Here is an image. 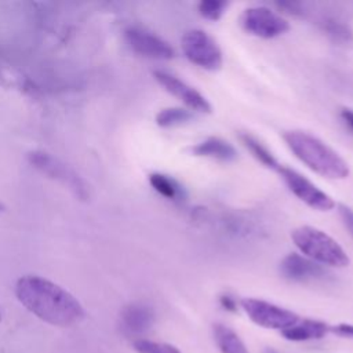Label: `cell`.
Returning <instances> with one entry per match:
<instances>
[{"mask_svg":"<svg viewBox=\"0 0 353 353\" xmlns=\"http://www.w3.org/2000/svg\"><path fill=\"white\" fill-rule=\"evenodd\" d=\"M19 302L39 319L52 325L69 327L84 317L79 301L55 283L39 277H21L15 285Z\"/></svg>","mask_w":353,"mask_h":353,"instance_id":"obj_1","label":"cell"},{"mask_svg":"<svg viewBox=\"0 0 353 353\" xmlns=\"http://www.w3.org/2000/svg\"><path fill=\"white\" fill-rule=\"evenodd\" d=\"M283 139L294 156L313 172L330 179H345L349 175L350 170L345 159L316 135L290 130L283 134Z\"/></svg>","mask_w":353,"mask_h":353,"instance_id":"obj_2","label":"cell"},{"mask_svg":"<svg viewBox=\"0 0 353 353\" xmlns=\"http://www.w3.org/2000/svg\"><path fill=\"white\" fill-rule=\"evenodd\" d=\"M291 239L302 255L321 266L345 268L350 262L342 245L319 228L299 226L292 230Z\"/></svg>","mask_w":353,"mask_h":353,"instance_id":"obj_3","label":"cell"},{"mask_svg":"<svg viewBox=\"0 0 353 353\" xmlns=\"http://www.w3.org/2000/svg\"><path fill=\"white\" fill-rule=\"evenodd\" d=\"M182 52L189 62L205 69L218 70L223 63V57L216 41L201 29H189L181 37Z\"/></svg>","mask_w":353,"mask_h":353,"instance_id":"obj_4","label":"cell"},{"mask_svg":"<svg viewBox=\"0 0 353 353\" xmlns=\"http://www.w3.org/2000/svg\"><path fill=\"white\" fill-rule=\"evenodd\" d=\"M240 305L252 323L263 328L279 330L280 332L290 328L301 319L296 313L288 309L258 298H244Z\"/></svg>","mask_w":353,"mask_h":353,"instance_id":"obj_5","label":"cell"},{"mask_svg":"<svg viewBox=\"0 0 353 353\" xmlns=\"http://www.w3.org/2000/svg\"><path fill=\"white\" fill-rule=\"evenodd\" d=\"M241 28L259 39H274L290 30V23L280 14L265 6L248 7L240 17Z\"/></svg>","mask_w":353,"mask_h":353,"instance_id":"obj_6","label":"cell"},{"mask_svg":"<svg viewBox=\"0 0 353 353\" xmlns=\"http://www.w3.org/2000/svg\"><path fill=\"white\" fill-rule=\"evenodd\" d=\"M277 172L283 178L290 192L307 207L317 211H330L336 205V203L328 193L321 190L317 185H314L310 179H307L296 170L280 165L277 168Z\"/></svg>","mask_w":353,"mask_h":353,"instance_id":"obj_7","label":"cell"},{"mask_svg":"<svg viewBox=\"0 0 353 353\" xmlns=\"http://www.w3.org/2000/svg\"><path fill=\"white\" fill-rule=\"evenodd\" d=\"M30 163L40 170L43 174L48 175L52 179L59 181L65 186H68L76 196L80 199H87V185L84 181L65 163L58 160L57 157L51 156L47 152H32L29 154Z\"/></svg>","mask_w":353,"mask_h":353,"instance_id":"obj_8","label":"cell"},{"mask_svg":"<svg viewBox=\"0 0 353 353\" xmlns=\"http://www.w3.org/2000/svg\"><path fill=\"white\" fill-rule=\"evenodd\" d=\"M153 77L167 92L178 98L186 109L199 113H211L212 108L208 99L178 76L165 70H154Z\"/></svg>","mask_w":353,"mask_h":353,"instance_id":"obj_9","label":"cell"},{"mask_svg":"<svg viewBox=\"0 0 353 353\" xmlns=\"http://www.w3.org/2000/svg\"><path fill=\"white\" fill-rule=\"evenodd\" d=\"M125 41L130 48L145 58L168 61L175 55L174 48L160 36L141 28H130L125 30Z\"/></svg>","mask_w":353,"mask_h":353,"instance_id":"obj_10","label":"cell"},{"mask_svg":"<svg viewBox=\"0 0 353 353\" xmlns=\"http://www.w3.org/2000/svg\"><path fill=\"white\" fill-rule=\"evenodd\" d=\"M279 270L284 279L294 283L319 281L327 279L328 276L324 266L296 252L285 255L279 265Z\"/></svg>","mask_w":353,"mask_h":353,"instance_id":"obj_11","label":"cell"},{"mask_svg":"<svg viewBox=\"0 0 353 353\" xmlns=\"http://www.w3.org/2000/svg\"><path fill=\"white\" fill-rule=\"evenodd\" d=\"M192 153L199 157H207L222 163H230L237 159V150L234 146L219 137H208L196 143L192 148Z\"/></svg>","mask_w":353,"mask_h":353,"instance_id":"obj_12","label":"cell"},{"mask_svg":"<svg viewBox=\"0 0 353 353\" xmlns=\"http://www.w3.org/2000/svg\"><path fill=\"white\" fill-rule=\"evenodd\" d=\"M330 331L328 324L313 319H299L294 325L281 331L283 338L292 342L321 339Z\"/></svg>","mask_w":353,"mask_h":353,"instance_id":"obj_13","label":"cell"},{"mask_svg":"<svg viewBox=\"0 0 353 353\" xmlns=\"http://www.w3.org/2000/svg\"><path fill=\"white\" fill-rule=\"evenodd\" d=\"M123 325L132 334H143L146 332L153 321L154 313L152 307L143 303H131L124 307L121 313Z\"/></svg>","mask_w":353,"mask_h":353,"instance_id":"obj_14","label":"cell"},{"mask_svg":"<svg viewBox=\"0 0 353 353\" xmlns=\"http://www.w3.org/2000/svg\"><path fill=\"white\" fill-rule=\"evenodd\" d=\"M239 139L243 143V146L252 154V157L256 161H259L262 165L276 171L281 165L274 157V154L256 137L251 135L250 132H240Z\"/></svg>","mask_w":353,"mask_h":353,"instance_id":"obj_15","label":"cell"},{"mask_svg":"<svg viewBox=\"0 0 353 353\" xmlns=\"http://www.w3.org/2000/svg\"><path fill=\"white\" fill-rule=\"evenodd\" d=\"M212 334L221 353H250L240 336L223 324H214Z\"/></svg>","mask_w":353,"mask_h":353,"instance_id":"obj_16","label":"cell"},{"mask_svg":"<svg viewBox=\"0 0 353 353\" xmlns=\"http://www.w3.org/2000/svg\"><path fill=\"white\" fill-rule=\"evenodd\" d=\"M149 183L159 194L168 200H181L183 197L182 186L170 175L153 172L149 175Z\"/></svg>","mask_w":353,"mask_h":353,"instance_id":"obj_17","label":"cell"},{"mask_svg":"<svg viewBox=\"0 0 353 353\" xmlns=\"http://www.w3.org/2000/svg\"><path fill=\"white\" fill-rule=\"evenodd\" d=\"M193 117V112L186 108H165L156 114V124L163 128H172L188 124Z\"/></svg>","mask_w":353,"mask_h":353,"instance_id":"obj_18","label":"cell"},{"mask_svg":"<svg viewBox=\"0 0 353 353\" xmlns=\"http://www.w3.org/2000/svg\"><path fill=\"white\" fill-rule=\"evenodd\" d=\"M321 28L331 39H334L338 43H347L353 37V33L349 29V26L335 18L323 19Z\"/></svg>","mask_w":353,"mask_h":353,"instance_id":"obj_19","label":"cell"},{"mask_svg":"<svg viewBox=\"0 0 353 353\" xmlns=\"http://www.w3.org/2000/svg\"><path fill=\"white\" fill-rule=\"evenodd\" d=\"M228 8V3L222 0H203L197 4V11L207 21H218Z\"/></svg>","mask_w":353,"mask_h":353,"instance_id":"obj_20","label":"cell"},{"mask_svg":"<svg viewBox=\"0 0 353 353\" xmlns=\"http://www.w3.org/2000/svg\"><path fill=\"white\" fill-rule=\"evenodd\" d=\"M134 347L138 353H181L175 346L170 343H160L148 339L135 341Z\"/></svg>","mask_w":353,"mask_h":353,"instance_id":"obj_21","label":"cell"},{"mask_svg":"<svg viewBox=\"0 0 353 353\" xmlns=\"http://www.w3.org/2000/svg\"><path fill=\"white\" fill-rule=\"evenodd\" d=\"M336 207H338V214L341 216V221H342L345 229L353 237V210L345 204H338Z\"/></svg>","mask_w":353,"mask_h":353,"instance_id":"obj_22","label":"cell"},{"mask_svg":"<svg viewBox=\"0 0 353 353\" xmlns=\"http://www.w3.org/2000/svg\"><path fill=\"white\" fill-rule=\"evenodd\" d=\"M330 331L336 334V335H339V336H345V338H352L353 339V324L341 323V324L330 327Z\"/></svg>","mask_w":353,"mask_h":353,"instance_id":"obj_23","label":"cell"},{"mask_svg":"<svg viewBox=\"0 0 353 353\" xmlns=\"http://www.w3.org/2000/svg\"><path fill=\"white\" fill-rule=\"evenodd\" d=\"M219 305L228 312H236L237 309V302L230 294H222L219 296Z\"/></svg>","mask_w":353,"mask_h":353,"instance_id":"obj_24","label":"cell"},{"mask_svg":"<svg viewBox=\"0 0 353 353\" xmlns=\"http://www.w3.org/2000/svg\"><path fill=\"white\" fill-rule=\"evenodd\" d=\"M339 117H341L342 123L346 125V128L353 134V109L342 108L339 110Z\"/></svg>","mask_w":353,"mask_h":353,"instance_id":"obj_25","label":"cell"},{"mask_svg":"<svg viewBox=\"0 0 353 353\" xmlns=\"http://www.w3.org/2000/svg\"><path fill=\"white\" fill-rule=\"evenodd\" d=\"M263 353H279V352H276V350L272 349V347H266V349L263 350Z\"/></svg>","mask_w":353,"mask_h":353,"instance_id":"obj_26","label":"cell"},{"mask_svg":"<svg viewBox=\"0 0 353 353\" xmlns=\"http://www.w3.org/2000/svg\"><path fill=\"white\" fill-rule=\"evenodd\" d=\"M3 208H4V207H3V204H1V203H0V211H1V210H3Z\"/></svg>","mask_w":353,"mask_h":353,"instance_id":"obj_27","label":"cell"}]
</instances>
